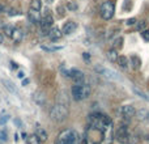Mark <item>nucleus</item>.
Listing matches in <instances>:
<instances>
[{"label":"nucleus","mask_w":149,"mask_h":144,"mask_svg":"<svg viewBox=\"0 0 149 144\" xmlns=\"http://www.w3.org/2000/svg\"><path fill=\"white\" fill-rule=\"evenodd\" d=\"M8 15L12 17V16H18V15H21V10L20 9H15V8H10V10L8 12Z\"/></svg>","instance_id":"nucleus-28"},{"label":"nucleus","mask_w":149,"mask_h":144,"mask_svg":"<svg viewBox=\"0 0 149 144\" xmlns=\"http://www.w3.org/2000/svg\"><path fill=\"white\" fill-rule=\"evenodd\" d=\"M114 138L122 144H136L135 140H132V135L130 132V129L126 123H120L116 130H114Z\"/></svg>","instance_id":"nucleus-3"},{"label":"nucleus","mask_w":149,"mask_h":144,"mask_svg":"<svg viewBox=\"0 0 149 144\" xmlns=\"http://www.w3.org/2000/svg\"><path fill=\"white\" fill-rule=\"evenodd\" d=\"M55 144H80V136L74 130L65 129L59 132Z\"/></svg>","instance_id":"nucleus-2"},{"label":"nucleus","mask_w":149,"mask_h":144,"mask_svg":"<svg viewBox=\"0 0 149 144\" xmlns=\"http://www.w3.org/2000/svg\"><path fill=\"white\" fill-rule=\"evenodd\" d=\"M33 100L36 101V102L38 103L39 106H43L45 102H46V97H45L43 93H41V92H36V93H34Z\"/></svg>","instance_id":"nucleus-19"},{"label":"nucleus","mask_w":149,"mask_h":144,"mask_svg":"<svg viewBox=\"0 0 149 144\" xmlns=\"http://www.w3.org/2000/svg\"><path fill=\"white\" fill-rule=\"evenodd\" d=\"M135 117H137L140 122H149V111L147 109H140L139 111H136Z\"/></svg>","instance_id":"nucleus-15"},{"label":"nucleus","mask_w":149,"mask_h":144,"mask_svg":"<svg viewBox=\"0 0 149 144\" xmlns=\"http://www.w3.org/2000/svg\"><path fill=\"white\" fill-rule=\"evenodd\" d=\"M1 84L4 85V88H5V89H7L9 93L17 94V88H16V85L13 84L12 81H9V80H7V79H3V80H1Z\"/></svg>","instance_id":"nucleus-13"},{"label":"nucleus","mask_w":149,"mask_h":144,"mask_svg":"<svg viewBox=\"0 0 149 144\" xmlns=\"http://www.w3.org/2000/svg\"><path fill=\"white\" fill-rule=\"evenodd\" d=\"M10 39H12L13 42H16V43H18V42L22 39V31H21V29H18V28L13 29L12 34H10Z\"/></svg>","instance_id":"nucleus-16"},{"label":"nucleus","mask_w":149,"mask_h":144,"mask_svg":"<svg viewBox=\"0 0 149 144\" xmlns=\"http://www.w3.org/2000/svg\"><path fill=\"white\" fill-rule=\"evenodd\" d=\"M15 123H16V124H17V126H20V127H21V126H22V122H21V121H20V119H17V118H16V119H15Z\"/></svg>","instance_id":"nucleus-39"},{"label":"nucleus","mask_w":149,"mask_h":144,"mask_svg":"<svg viewBox=\"0 0 149 144\" xmlns=\"http://www.w3.org/2000/svg\"><path fill=\"white\" fill-rule=\"evenodd\" d=\"M145 26H147V21H140L137 24V30H140V31L145 30Z\"/></svg>","instance_id":"nucleus-30"},{"label":"nucleus","mask_w":149,"mask_h":144,"mask_svg":"<svg viewBox=\"0 0 149 144\" xmlns=\"http://www.w3.org/2000/svg\"><path fill=\"white\" fill-rule=\"evenodd\" d=\"M122 115L126 121H131L135 115H136V109L134 108L132 105H124L122 108Z\"/></svg>","instance_id":"nucleus-9"},{"label":"nucleus","mask_w":149,"mask_h":144,"mask_svg":"<svg viewBox=\"0 0 149 144\" xmlns=\"http://www.w3.org/2000/svg\"><path fill=\"white\" fill-rule=\"evenodd\" d=\"M116 63H118V66L122 68V70H127V68H128V64H130V60H128V58H126L124 55H119Z\"/></svg>","instance_id":"nucleus-17"},{"label":"nucleus","mask_w":149,"mask_h":144,"mask_svg":"<svg viewBox=\"0 0 149 144\" xmlns=\"http://www.w3.org/2000/svg\"><path fill=\"white\" fill-rule=\"evenodd\" d=\"M58 10H59V16H60V17H63V16H64V8L59 7V8H58Z\"/></svg>","instance_id":"nucleus-36"},{"label":"nucleus","mask_w":149,"mask_h":144,"mask_svg":"<svg viewBox=\"0 0 149 144\" xmlns=\"http://www.w3.org/2000/svg\"><path fill=\"white\" fill-rule=\"evenodd\" d=\"M70 77L74 81V84H82V82H85L84 72L77 70V68H72V70H70Z\"/></svg>","instance_id":"nucleus-8"},{"label":"nucleus","mask_w":149,"mask_h":144,"mask_svg":"<svg viewBox=\"0 0 149 144\" xmlns=\"http://www.w3.org/2000/svg\"><path fill=\"white\" fill-rule=\"evenodd\" d=\"M43 50H46V51H56V50H60L62 47H47V46H41Z\"/></svg>","instance_id":"nucleus-32"},{"label":"nucleus","mask_w":149,"mask_h":144,"mask_svg":"<svg viewBox=\"0 0 149 144\" xmlns=\"http://www.w3.org/2000/svg\"><path fill=\"white\" fill-rule=\"evenodd\" d=\"M102 75H105V76L109 77V79H114V80L120 79V77H119V75L116 73V72H114V71H111V70H107V68H105V70H103Z\"/></svg>","instance_id":"nucleus-22"},{"label":"nucleus","mask_w":149,"mask_h":144,"mask_svg":"<svg viewBox=\"0 0 149 144\" xmlns=\"http://www.w3.org/2000/svg\"><path fill=\"white\" fill-rule=\"evenodd\" d=\"M3 28H4V22L0 20V29H3Z\"/></svg>","instance_id":"nucleus-43"},{"label":"nucleus","mask_w":149,"mask_h":144,"mask_svg":"<svg viewBox=\"0 0 149 144\" xmlns=\"http://www.w3.org/2000/svg\"><path fill=\"white\" fill-rule=\"evenodd\" d=\"M127 25L128 26H132V25H135L136 24V18H130V20H127Z\"/></svg>","instance_id":"nucleus-35"},{"label":"nucleus","mask_w":149,"mask_h":144,"mask_svg":"<svg viewBox=\"0 0 149 144\" xmlns=\"http://www.w3.org/2000/svg\"><path fill=\"white\" fill-rule=\"evenodd\" d=\"M29 17H30L31 22H34V24H39V21H41V15H39L38 10L30 9L29 10Z\"/></svg>","instance_id":"nucleus-20"},{"label":"nucleus","mask_w":149,"mask_h":144,"mask_svg":"<svg viewBox=\"0 0 149 144\" xmlns=\"http://www.w3.org/2000/svg\"><path fill=\"white\" fill-rule=\"evenodd\" d=\"M29 84V80L28 79H25V80H22V87H26V85Z\"/></svg>","instance_id":"nucleus-40"},{"label":"nucleus","mask_w":149,"mask_h":144,"mask_svg":"<svg viewBox=\"0 0 149 144\" xmlns=\"http://www.w3.org/2000/svg\"><path fill=\"white\" fill-rule=\"evenodd\" d=\"M26 140H28V144H41V140L38 139V136H37L36 134L28 136L26 138Z\"/></svg>","instance_id":"nucleus-24"},{"label":"nucleus","mask_w":149,"mask_h":144,"mask_svg":"<svg viewBox=\"0 0 149 144\" xmlns=\"http://www.w3.org/2000/svg\"><path fill=\"white\" fill-rule=\"evenodd\" d=\"M141 37H143V39H144V41L149 42V29H145V30L141 31Z\"/></svg>","instance_id":"nucleus-29"},{"label":"nucleus","mask_w":149,"mask_h":144,"mask_svg":"<svg viewBox=\"0 0 149 144\" xmlns=\"http://www.w3.org/2000/svg\"><path fill=\"white\" fill-rule=\"evenodd\" d=\"M45 1H46L47 4H51V3H54V0H45Z\"/></svg>","instance_id":"nucleus-44"},{"label":"nucleus","mask_w":149,"mask_h":144,"mask_svg":"<svg viewBox=\"0 0 149 144\" xmlns=\"http://www.w3.org/2000/svg\"><path fill=\"white\" fill-rule=\"evenodd\" d=\"M4 42V36H3V33H0V45Z\"/></svg>","instance_id":"nucleus-42"},{"label":"nucleus","mask_w":149,"mask_h":144,"mask_svg":"<svg viewBox=\"0 0 149 144\" xmlns=\"http://www.w3.org/2000/svg\"><path fill=\"white\" fill-rule=\"evenodd\" d=\"M8 119H9V115H4V117H1V118H0V124H5V122L8 121Z\"/></svg>","instance_id":"nucleus-34"},{"label":"nucleus","mask_w":149,"mask_h":144,"mask_svg":"<svg viewBox=\"0 0 149 144\" xmlns=\"http://www.w3.org/2000/svg\"><path fill=\"white\" fill-rule=\"evenodd\" d=\"M82 57H84L85 60H89V59H90V55L88 54V52H84V54H82Z\"/></svg>","instance_id":"nucleus-38"},{"label":"nucleus","mask_w":149,"mask_h":144,"mask_svg":"<svg viewBox=\"0 0 149 144\" xmlns=\"http://www.w3.org/2000/svg\"><path fill=\"white\" fill-rule=\"evenodd\" d=\"M130 63H131L132 68H134L135 71H139L140 67H141V59H140V57H137V55H131V58H130Z\"/></svg>","instance_id":"nucleus-14"},{"label":"nucleus","mask_w":149,"mask_h":144,"mask_svg":"<svg viewBox=\"0 0 149 144\" xmlns=\"http://www.w3.org/2000/svg\"><path fill=\"white\" fill-rule=\"evenodd\" d=\"M106 57H107V59L110 60V62L115 63L116 60H118V57H119L118 50H115V49H110V50H107V52H106Z\"/></svg>","instance_id":"nucleus-18"},{"label":"nucleus","mask_w":149,"mask_h":144,"mask_svg":"<svg viewBox=\"0 0 149 144\" xmlns=\"http://www.w3.org/2000/svg\"><path fill=\"white\" fill-rule=\"evenodd\" d=\"M68 117V105L56 102L50 110V118L55 122H63Z\"/></svg>","instance_id":"nucleus-4"},{"label":"nucleus","mask_w":149,"mask_h":144,"mask_svg":"<svg viewBox=\"0 0 149 144\" xmlns=\"http://www.w3.org/2000/svg\"><path fill=\"white\" fill-rule=\"evenodd\" d=\"M10 66H12V68H13V70H16V68H17V64H16V63L13 62V60H12V62H10Z\"/></svg>","instance_id":"nucleus-41"},{"label":"nucleus","mask_w":149,"mask_h":144,"mask_svg":"<svg viewBox=\"0 0 149 144\" xmlns=\"http://www.w3.org/2000/svg\"><path fill=\"white\" fill-rule=\"evenodd\" d=\"M123 47V37H116L113 42H111V49L119 50Z\"/></svg>","instance_id":"nucleus-21"},{"label":"nucleus","mask_w":149,"mask_h":144,"mask_svg":"<svg viewBox=\"0 0 149 144\" xmlns=\"http://www.w3.org/2000/svg\"><path fill=\"white\" fill-rule=\"evenodd\" d=\"M30 9L39 12L42 9V1L41 0H30Z\"/></svg>","instance_id":"nucleus-23"},{"label":"nucleus","mask_w":149,"mask_h":144,"mask_svg":"<svg viewBox=\"0 0 149 144\" xmlns=\"http://www.w3.org/2000/svg\"><path fill=\"white\" fill-rule=\"evenodd\" d=\"M7 132L5 131H0V143H5L7 142Z\"/></svg>","instance_id":"nucleus-31"},{"label":"nucleus","mask_w":149,"mask_h":144,"mask_svg":"<svg viewBox=\"0 0 149 144\" xmlns=\"http://www.w3.org/2000/svg\"><path fill=\"white\" fill-rule=\"evenodd\" d=\"M134 92L136 93V94L139 96V97H141L143 100L149 101V97H148V96H145V93H144V92H141V90H139V89H137V88H134Z\"/></svg>","instance_id":"nucleus-26"},{"label":"nucleus","mask_w":149,"mask_h":144,"mask_svg":"<svg viewBox=\"0 0 149 144\" xmlns=\"http://www.w3.org/2000/svg\"><path fill=\"white\" fill-rule=\"evenodd\" d=\"M101 17L103 20L109 21L114 17V13H115V5H114L113 1H105L102 5H101Z\"/></svg>","instance_id":"nucleus-6"},{"label":"nucleus","mask_w":149,"mask_h":144,"mask_svg":"<svg viewBox=\"0 0 149 144\" xmlns=\"http://www.w3.org/2000/svg\"><path fill=\"white\" fill-rule=\"evenodd\" d=\"M7 10V4L3 1H0V13H4Z\"/></svg>","instance_id":"nucleus-33"},{"label":"nucleus","mask_w":149,"mask_h":144,"mask_svg":"<svg viewBox=\"0 0 149 144\" xmlns=\"http://www.w3.org/2000/svg\"><path fill=\"white\" fill-rule=\"evenodd\" d=\"M67 9L68 10H72V12H73V10L77 9V4H76V3H73V1H68L67 3Z\"/></svg>","instance_id":"nucleus-27"},{"label":"nucleus","mask_w":149,"mask_h":144,"mask_svg":"<svg viewBox=\"0 0 149 144\" xmlns=\"http://www.w3.org/2000/svg\"><path fill=\"white\" fill-rule=\"evenodd\" d=\"M76 29H77V24L74 22V21H67L62 28V33L65 34V36H70V34H72Z\"/></svg>","instance_id":"nucleus-10"},{"label":"nucleus","mask_w":149,"mask_h":144,"mask_svg":"<svg viewBox=\"0 0 149 144\" xmlns=\"http://www.w3.org/2000/svg\"><path fill=\"white\" fill-rule=\"evenodd\" d=\"M24 76H25V73H24L22 71H18V73H17V77H18V79H24Z\"/></svg>","instance_id":"nucleus-37"},{"label":"nucleus","mask_w":149,"mask_h":144,"mask_svg":"<svg viewBox=\"0 0 149 144\" xmlns=\"http://www.w3.org/2000/svg\"><path fill=\"white\" fill-rule=\"evenodd\" d=\"M52 24H54V17L51 16V13H50L49 9L45 10L43 16L41 17V21H39V25H41L42 30H43V33H47L49 34V30L51 29Z\"/></svg>","instance_id":"nucleus-7"},{"label":"nucleus","mask_w":149,"mask_h":144,"mask_svg":"<svg viewBox=\"0 0 149 144\" xmlns=\"http://www.w3.org/2000/svg\"><path fill=\"white\" fill-rule=\"evenodd\" d=\"M114 140V126L110 117L93 113L88 117L84 134V144H111Z\"/></svg>","instance_id":"nucleus-1"},{"label":"nucleus","mask_w":149,"mask_h":144,"mask_svg":"<svg viewBox=\"0 0 149 144\" xmlns=\"http://www.w3.org/2000/svg\"><path fill=\"white\" fill-rule=\"evenodd\" d=\"M3 29H4L5 36L10 38V34H12V31H13V29H15V26H12V25H4V28H3Z\"/></svg>","instance_id":"nucleus-25"},{"label":"nucleus","mask_w":149,"mask_h":144,"mask_svg":"<svg viewBox=\"0 0 149 144\" xmlns=\"http://www.w3.org/2000/svg\"><path fill=\"white\" fill-rule=\"evenodd\" d=\"M36 135L38 136V139L41 140V143L47 142V139H49V134H47L46 130H45L43 127H41L39 124H37V127H36Z\"/></svg>","instance_id":"nucleus-11"},{"label":"nucleus","mask_w":149,"mask_h":144,"mask_svg":"<svg viewBox=\"0 0 149 144\" xmlns=\"http://www.w3.org/2000/svg\"><path fill=\"white\" fill-rule=\"evenodd\" d=\"M71 93H72V98L74 101H82L90 94V85L86 82L82 84H74L71 88Z\"/></svg>","instance_id":"nucleus-5"},{"label":"nucleus","mask_w":149,"mask_h":144,"mask_svg":"<svg viewBox=\"0 0 149 144\" xmlns=\"http://www.w3.org/2000/svg\"><path fill=\"white\" fill-rule=\"evenodd\" d=\"M47 36H49V38L51 39V41H59L60 38H62V36H63V33L62 31L59 30V29L58 28H51L49 30V34H47Z\"/></svg>","instance_id":"nucleus-12"}]
</instances>
